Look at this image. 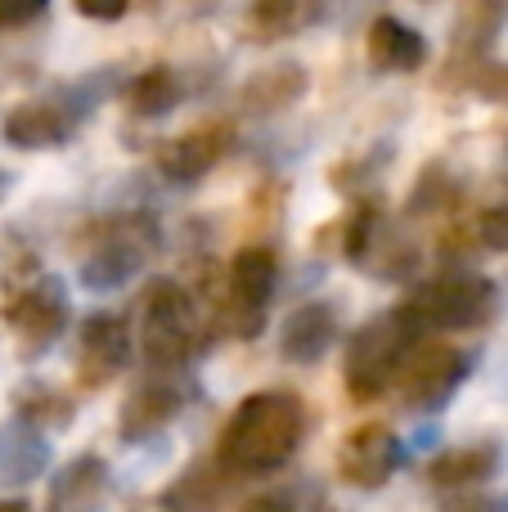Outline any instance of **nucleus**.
Segmentation results:
<instances>
[{
    "label": "nucleus",
    "instance_id": "obj_17",
    "mask_svg": "<svg viewBox=\"0 0 508 512\" xmlns=\"http://www.w3.org/2000/svg\"><path fill=\"white\" fill-rule=\"evenodd\" d=\"M504 454L500 445L477 441V445H459V450H446L428 463V486L441 490V495H455V490H477L500 472Z\"/></svg>",
    "mask_w": 508,
    "mask_h": 512
},
{
    "label": "nucleus",
    "instance_id": "obj_4",
    "mask_svg": "<svg viewBox=\"0 0 508 512\" xmlns=\"http://www.w3.org/2000/svg\"><path fill=\"white\" fill-rule=\"evenodd\" d=\"M194 301L180 279H149L140 301V351L153 373H180L194 355Z\"/></svg>",
    "mask_w": 508,
    "mask_h": 512
},
{
    "label": "nucleus",
    "instance_id": "obj_30",
    "mask_svg": "<svg viewBox=\"0 0 508 512\" xmlns=\"http://www.w3.org/2000/svg\"><path fill=\"white\" fill-rule=\"evenodd\" d=\"M504 5H508V0H473V5H468L473 14H468V18H486V27H495V18H500Z\"/></svg>",
    "mask_w": 508,
    "mask_h": 512
},
{
    "label": "nucleus",
    "instance_id": "obj_27",
    "mask_svg": "<svg viewBox=\"0 0 508 512\" xmlns=\"http://www.w3.org/2000/svg\"><path fill=\"white\" fill-rule=\"evenodd\" d=\"M72 9L90 23H122L131 14V0H72Z\"/></svg>",
    "mask_w": 508,
    "mask_h": 512
},
{
    "label": "nucleus",
    "instance_id": "obj_1",
    "mask_svg": "<svg viewBox=\"0 0 508 512\" xmlns=\"http://www.w3.org/2000/svg\"><path fill=\"white\" fill-rule=\"evenodd\" d=\"M306 436V409L293 391H252L239 400L216 445V459L225 463L234 481L270 477L293 463Z\"/></svg>",
    "mask_w": 508,
    "mask_h": 512
},
{
    "label": "nucleus",
    "instance_id": "obj_22",
    "mask_svg": "<svg viewBox=\"0 0 508 512\" xmlns=\"http://www.w3.org/2000/svg\"><path fill=\"white\" fill-rule=\"evenodd\" d=\"M225 463L212 459V463H194L176 486L162 495V508H212L225 499Z\"/></svg>",
    "mask_w": 508,
    "mask_h": 512
},
{
    "label": "nucleus",
    "instance_id": "obj_25",
    "mask_svg": "<svg viewBox=\"0 0 508 512\" xmlns=\"http://www.w3.org/2000/svg\"><path fill=\"white\" fill-rule=\"evenodd\" d=\"M477 239H482V248H491V252H508V203L486 207L482 221H477Z\"/></svg>",
    "mask_w": 508,
    "mask_h": 512
},
{
    "label": "nucleus",
    "instance_id": "obj_21",
    "mask_svg": "<svg viewBox=\"0 0 508 512\" xmlns=\"http://www.w3.org/2000/svg\"><path fill=\"white\" fill-rule=\"evenodd\" d=\"M180 99H185V81H180V72L167 68V63L140 72V77L126 86V108H131L140 122H158V117L176 113Z\"/></svg>",
    "mask_w": 508,
    "mask_h": 512
},
{
    "label": "nucleus",
    "instance_id": "obj_18",
    "mask_svg": "<svg viewBox=\"0 0 508 512\" xmlns=\"http://www.w3.org/2000/svg\"><path fill=\"white\" fill-rule=\"evenodd\" d=\"M369 54H374V63L387 72H419L423 63H428V41H423V32H414L410 23H401V18L378 14L374 23H369Z\"/></svg>",
    "mask_w": 508,
    "mask_h": 512
},
{
    "label": "nucleus",
    "instance_id": "obj_12",
    "mask_svg": "<svg viewBox=\"0 0 508 512\" xmlns=\"http://www.w3.org/2000/svg\"><path fill=\"white\" fill-rule=\"evenodd\" d=\"M50 459H54V445L36 418L14 414L9 423H0V481L32 486V481L45 477Z\"/></svg>",
    "mask_w": 508,
    "mask_h": 512
},
{
    "label": "nucleus",
    "instance_id": "obj_23",
    "mask_svg": "<svg viewBox=\"0 0 508 512\" xmlns=\"http://www.w3.org/2000/svg\"><path fill=\"white\" fill-rule=\"evenodd\" d=\"M108 95H113V72H90V77H77V81H68V86H59L50 99L81 126Z\"/></svg>",
    "mask_w": 508,
    "mask_h": 512
},
{
    "label": "nucleus",
    "instance_id": "obj_24",
    "mask_svg": "<svg viewBox=\"0 0 508 512\" xmlns=\"http://www.w3.org/2000/svg\"><path fill=\"white\" fill-rule=\"evenodd\" d=\"M378 230H383V212H378V203H365L356 216H351L347 239H342V252H347L351 265H365V256L374 252Z\"/></svg>",
    "mask_w": 508,
    "mask_h": 512
},
{
    "label": "nucleus",
    "instance_id": "obj_20",
    "mask_svg": "<svg viewBox=\"0 0 508 512\" xmlns=\"http://www.w3.org/2000/svg\"><path fill=\"white\" fill-rule=\"evenodd\" d=\"M329 18V0H252L248 23L261 41H288Z\"/></svg>",
    "mask_w": 508,
    "mask_h": 512
},
{
    "label": "nucleus",
    "instance_id": "obj_14",
    "mask_svg": "<svg viewBox=\"0 0 508 512\" xmlns=\"http://www.w3.org/2000/svg\"><path fill=\"white\" fill-rule=\"evenodd\" d=\"M338 342V310L329 301H302L293 315L284 319V333H279V355L297 369H311Z\"/></svg>",
    "mask_w": 508,
    "mask_h": 512
},
{
    "label": "nucleus",
    "instance_id": "obj_7",
    "mask_svg": "<svg viewBox=\"0 0 508 512\" xmlns=\"http://www.w3.org/2000/svg\"><path fill=\"white\" fill-rule=\"evenodd\" d=\"M279 292V261L270 248L252 243L230 261V301H225V328L234 337H257L266 328V310Z\"/></svg>",
    "mask_w": 508,
    "mask_h": 512
},
{
    "label": "nucleus",
    "instance_id": "obj_8",
    "mask_svg": "<svg viewBox=\"0 0 508 512\" xmlns=\"http://www.w3.org/2000/svg\"><path fill=\"white\" fill-rule=\"evenodd\" d=\"M0 319L23 337L27 355L50 351V346L59 342V333L68 328V319H72L68 283H63L59 274H41V279H32L23 292H14V297L0 306Z\"/></svg>",
    "mask_w": 508,
    "mask_h": 512
},
{
    "label": "nucleus",
    "instance_id": "obj_5",
    "mask_svg": "<svg viewBox=\"0 0 508 512\" xmlns=\"http://www.w3.org/2000/svg\"><path fill=\"white\" fill-rule=\"evenodd\" d=\"M477 355L464 351L455 342H419L410 346V355L401 360V373H396L392 387L401 391V405L410 414H441V409L455 400V391L468 382Z\"/></svg>",
    "mask_w": 508,
    "mask_h": 512
},
{
    "label": "nucleus",
    "instance_id": "obj_26",
    "mask_svg": "<svg viewBox=\"0 0 508 512\" xmlns=\"http://www.w3.org/2000/svg\"><path fill=\"white\" fill-rule=\"evenodd\" d=\"M306 504H320V490L315 486H279L252 499V508H306Z\"/></svg>",
    "mask_w": 508,
    "mask_h": 512
},
{
    "label": "nucleus",
    "instance_id": "obj_2",
    "mask_svg": "<svg viewBox=\"0 0 508 512\" xmlns=\"http://www.w3.org/2000/svg\"><path fill=\"white\" fill-rule=\"evenodd\" d=\"M419 337H428V333H419V324H414L401 306L383 310V315H374L365 328H356L347 342V364H342L351 400L369 405V400H378L383 391H392L396 373H401V360L410 355V346L419 342Z\"/></svg>",
    "mask_w": 508,
    "mask_h": 512
},
{
    "label": "nucleus",
    "instance_id": "obj_11",
    "mask_svg": "<svg viewBox=\"0 0 508 512\" xmlns=\"http://www.w3.org/2000/svg\"><path fill=\"white\" fill-rule=\"evenodd\" d=\"M180 409H185L180 382H171V373H158V378H149L144 387H135L131 396H126L122 414H117V436H122L126 445H140V441H149V436H158L167 423H176Z\"/></svg>",
    "mask_w": 508,
    "mask_h": 512
},
{
    "label": "nucleus",
    "instance_id": "obj_13",
    "mask_svg": "<svg viewBox=\"0 0 508 512\" xmlns=\"http://www.w3.org/2000/svg\"><path fill=\"white\" fill-rule=\"evenodd\" d=\"M77 135V122L63 113L54 99H27V104H14L0 122V140L9 149H23V153H36V149H59Z\"/></svg>",
    "mask_w": 508,
    "mask_h": 512
},
{
    "label": "nucleus",
    "instance_id": "obj_29",
    "mask_svg": "<svg viewBox=\"0 0 508 512\" xmlns=\"http://www.w3.org/2000/svg\"><path fill=\"white\" fill-rule=\"evenodd\" d=\"M450 504H459V508H508V495H459V499H450Z\"/></svg>",
    "mask_w": 508,
    "mask_h": 512
},
{
    "label": "nucleus",
    "instance_id": "obj_6",
    "mask_svg": "<svg viewBox=\"0 0 508 512\" xmlns=\"http://www.w3.org/2000/svg\"><path fill=\"white\" fill-rule=\"evenodd\" d=\"M158 243H162V234L153 216H117V221H104L99 243L90 248V256L77 270L81 288H90V292L126 288L144 270V261L158 252Z\"/></svg>",
    "mask_w": 508,
    "mask_h": 512
},
{
    "label": "nucleus",
    "instance_id": "obj_19",
    "mask_svg": "<svg viewBox=\"0 0 508 512\" xmlns=\"http://www.w3.org/2000/svg\"><path fill=\"white\" fill-rule=\"evenodd\" d=\"M108 481H113L108 477V463L99 454H81V459L63 463L50 477L45 499H50V508H90L108 495Z\"/></svg>",
    "mask_w": 508,
    "mask_h": 512
},
{
    "label": "nucleus",
    "instance_id": "obj_9",
    "mask_svg": "<svg viewBox=\"0 0 508 512\" xmlns=\"http://www.w3.org/2000/svg\"><path fill=\"white\" fill-rule=\"evenodd\" d=\"M405 441L387 423H365L342 436L338 445V481L351 490H383L401 472Z\"/></svg>",
    "mask_w": 508,
    "mask_h": 512
},
{
    "label": "nucleus",
    "instance_id": "obj_16",
    "mask_svg": "<svg viewBox=\"0 0 508 512\" xmlns=\"http://www.w3.org/2000/svg\"><path fill=\"white\" fill-rule=\"evenodd\" d=\"M306 90H311V72L288 59V63H275V68H261L257 77H248L239 108H243V117H279L302 104Z\"/></svg>",
    "mask_w": 508,
    "mask_h": 512
},
{
    "label": "nucleus",
    "instance_id": "obj_10",
    "mask_svg": "<svg viewBox=\"0 0 508 512\" xmlns=\"http://www.w3.org/2000/svg\"><path fill=\"white\" fill-rule=\"evenodd\" d=\"M131 364V333H126V319L113 310H95V315L81 319L77 328V378L81 387L99 391L117 378V373Z\"/></svg>",
    "mask_w": 508,
    "mask_h": 512
},
{
    "label": "nucleus",
    "instance_id": "obj_15",
    "mask_svg": "<svg viewBox=\"0 0 508 512\" xmlns=\"http://www.w3.org/2000/svg\"><path fill=\"white\" fill-rule=\"evenodd\" d=\"M225 144H230V135H225L221 126H198V131H185V135H176V140H167L158 149L162 180H171V185H198V180L225 158Z\"/></svg>",
    "mask_w": 508,
    "mask_h": 512
},
{
    "label": "nucleus",
    "instance_id": "obj_28",
    "mask_svg": "<svg viewBox=\"0 0 508 512\" xmlns=\"http://www.w3.org/2000/svg\"><path fill=\"white\" fill-rule=\"evenodd\" d=\"M45 5H50V0H0V32L32 23L36 14H45Z\"/></svg>",
    "mask_w": 508,
    "mask_h": 512
},
{
    "label": "nucleus",
    "instance_id": "obj_3",
    "mask_svg": "<svg viewBox=\"0 0 508 512\" xmlns=\"http://www.w3.org/2000/svg\"><path fill=\"white\" fill-rule=\"evenodd\" d=\"M495 288L486 274L477 270H446L414 288L401 301V310L419 324V333H464V328H482L495 315Z\"/></svg>",
    "mask_w": 508,
    "mask_h": 512
},
{
    "label": "nucleus",
    "instance_id": "obj_31",
    "mask_svg": "<svg viewBox=\"0 0 508 512\" xmlns=\"http://www.w3.org/2000/svg\"><path fill=\"white\" fill-rule=\"evenodd\" d=\"M504 153H508V149H504Z\"/></svg>",
    "mask_w": 508,
    "mask_h": 512
}]
</instances>
